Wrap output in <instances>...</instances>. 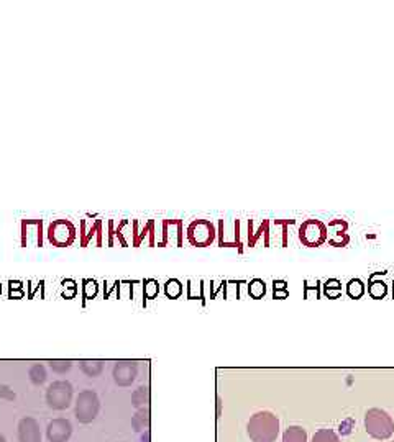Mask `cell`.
<instances>
[{
	"label": "cell",
	"mask_w": 394,
	"mask_h": 442,
	"mask_svg": "<svg viewBox=\"0 0 394 442\" xmlns=\"http://www.w3.org/2000/svg\"><path fill=\"white\" fill-rule=\"evenodd\" d=\"M251 442H276L279 436V418L271 411H258L246 423Z\"/></svg>",
	"instance_id": "6da1fadb"
},
{
	"label": "cell",
	"mask_w": 394,
	"mask_h": 442,
	"mask_svg": "<svg viewBox=\"0 0 394 442\" xmlns=\"http://www.w3.org/2000/svg\"><path fill=\"white\" fill-rule=\"evenodd\" d=\"M364 429L376 441H386L394 434V421L388 411L370 408L364 415Z\"/></svg>",
	"instance_id": "7a4b0ae2"
},
{
	"label": "cell",
	"mask_w": 394,
	"mask_h": 442,
	"mask_svg": "<svg viewBox=\"0 0 394 442\" xmlns=\"http://www.w3.org/2000/svg\"><path fill=\"white\" fill-rule=\"evenodd\" d=\"M46 236H48V241L54 247H69L76 241L78 230L73 221L61 218V220H53L49 223L48 230H46Z\"/></svg>",
	"instance_id": "3957f363"
},
{
	"label": "cell",
	"mask_w": 394,
	"mask_h": 442,
	"mask_svg": "<svg viewBox=\"0 0 394 442\" xmlns=\"http://www.w3.org/2000/svg\"><path fill=\"white\" fill-rule=\"evenodd\" d=\"M100 400L94 390H82L74 403V415L82 424H89L99 416Z\"/></svg>",
	"instance_id": "277c9868"
},
{
	"label": "cell",
	"mask_w": 394,
	"mask_h": 442,
	"mask_svg": "<svg viewBox=\"0 0 394 442\" xmlns=\"http://www.w3.org/2000/svg\"><path fill=\"white\" fill-rule=\"evenodd\" d=\"M187 241L194 247H207L216 241L217 228L211 220H192L186 228Z\"/></svg>",
	"instance_id": "5b68a950"
},
{
	"label": "cell",
	"mask_w": 394,
	"mask_h": 442,
	"mask_svg": "<svg viewBox=\"0 0 394 442\" xmlns=\"http://www.w3.org/2000/svg\"><path fill=\"white\" fill-rule=\"evenodd\" d=\"M74 389L68 380H56L46 389V403L51 410L62 411L73 405Z\"/></svg>",
	"instance_id": "8992f818"
},
{
	"label": "cell",
	"mask_w": 394,
	"mask_h": 442,
	"mask_svg": "<svg viewBox=\"0 0 394 442\" xmlns=\"http://www.w3.org/2000/svg\"><path fill=\"white\" fill-rule=\"evenodd\" d=\"M297 236H299V241L303 243V246L318 247L327 241V238H329V231H327V225L322 220L309 218V220L303 221V225L299 226Z\"/></svg>",
	"instance_id": "52a82bcc"
},
{
	"label": "cell",
	"mask_w": 394,
	"mask_h": 442,
	"mask_svg": "<svg viewBox=\"0 0 394 442\" xmlns=\"http://www.w3.org/2000/svg\"><path fill=\"white\" fill-rule=\"evenodd\" d=\"M184 239V223L179 218H173V220H161V239L157 243L159 247L166 246H183Z\"/></svg>",
	"instance_id": "ba28073f"
},
{
	"label": "cell",
	"mask_w": 394,
	"mask_h": 442,
	"mask_svg": "<svg viewBox=\"0 0 394 442\" xmlns=\"http://www.w3.org/2000/svg\"><path fill=\"white\" fill-rule=\"evenodd\" d=\"M132 246L138 247L148 236V246H157V221L154 220H133L132 221Z\"/></svg>",
	"instance_id": "9c48e42d"
},
{
	"label": "cell",
	"mask_w": 394,
	"mask_h": 442,
	"mask_svg": "<svg viewBox=\"0 0 394 442\" xmlns=\"http://www.w3.org/2000/svg\"><path fill=\"white\" fill-rule=\"evenodd\" d=\"M20 231H22V247L30 246L32 238L36 247L43 246V220H22Z\"/></svg>",
	"instance_id": "30bf717a"
},
{
	"label": "cell",
	"mask_w": 394,
	"mask_h": 442,
	"mask_svg": "<svg viewBox=\"0 0 394 442\" xmlns=\"http://www.w3.org/2000/svg\"><path fill=\"white\" fill-rule=\"evenodd\" d=\"M73 434V424L66 418L49 421L46 426V439L48 442H68Z\"/></svg>",
	"instance_id": "8fae6325"
},
{
	"label": "cell",
	"mask_w": 394,
	"mask_h": 442,
	"mask_svg": "<svg viewBox=\"0 0 394 442\" xmlns=\"http://www.w3.org/2000/svg\"><path fill=\"white\" fill-rule=\"evenodd\" d=\"M138 376V365L132 360H120L114 365L112 377L119 386H130Z\"/></svg>",
	"instance_id": "7c38bea8"
},
{
	"label": "cell",
	"mask_w": 394,
	"mask_h": 442,
	"mask_svg": "<svg viewBox=\"0 0 394 442\" xmlns=\"http://www.w3.org/2000/svg\"><path fill=\"white\" fill-rule=\"evenodd\" d=\"M102 220L97 218V220H81V233H79V239H81V246L86 247L89 246V243L92 241L94 236H97V241H95V246L100 247L102 246V238H104V231H102Z\"/></svg>",
	"instance_id": "4fadbf2b"
},
{
	"label": "cell",
	"mask_w": 394,
	"mask_h": 442,
	"mask_svg": "<svg viewBox=\"0 0 394 442\" xmlns=\"http://www.w3.org/2000/svg\"><path fill=\"white\" fill-rule=\"evenodd\" d=\"M19 442H41L40 423L35 418L25 416L19 421Z\"/></svg>",
	"instance_id": "5bb4252c"
},
{
	"label": "cell",
	"mask_w": 394,
	"mask_h": 442,
	"mask_svg": "<svg viewBox=\"0 0 394 442\" xmlns=\"http://www.w3.org/2000/svg\"><path fill=\"white\" fill-rule=\"evenodd\" d=\"M253 225H255V220H246V246L248 247L257 246L259 238L265 236V231L268 228V225H270V220L259 221L257 231L253 230Z\"/></svg>",
	"instance_id": "9a60e30c"
},
{
	"label": "cell",
	"mask_w": 394,
	"mask_h": 442,
	"mask_svg": "<svg viewBox=\"0 0 394 442\" xmlns=\"http://www.w3.org/2000/svg\"><path fill=\"white\" fill-rule=\"evenodd\" d=\"M128 223L130 221L127 220V218L120 220L119 225H115L114 220H108V241H107L108 246H114V238H119V241L124 247L128 246V241L125 239V236H124V228L128 225Z\"/></svg>",
	"instance_id": "2e32d148"
},
{
	"label": "cell",
	"mask_w": 394,
	"mask_h": 442,
	"mask_svg": "<svg viewBox=\"0 0 394 442\" xmlns=\"http://www.w3.org/2000/svg\"><path fill=\"white\" fill-rule=\"evenodd\" d=\"M132 426L137 432L148 431V428H150V410L148 408H140V410H137L135 416L132 418Z\"/></svg>",
	"instance_id": "e0dca14e"
},
{
	"label": "cell",
	"mask_w": 394,
	"mask_h": 442,
	"mask_svg": "<svg viewBox=\"0 0 394 442\" xmlns=\"http://www.w3.org/2000/svg\"><path fill=\"white\" fill-rule=\"evenodd\" d=\"M150 403V386L141 385L132 393V405L140 410V408H148Z\"/></svg>",
	"instance_id": "ac0fdd59"
},
{
	"label": "cell",
	"mask_w": 394,
	"mask_h": 442,
	"mask_svg": "<svg viewBox=\"0 0 394 442\" xmlns=\"http://www.w3.org/2000/svg\"><path fill=\"white\" fill-rule=\"evenodd\" d=\"M79 369L82 370V373H86L87 377L94 378L99 377L104 372V362L102 360H81L79 362Z\"/></svg>",
	"instance_id": "d6986e66"
},
{
	"label": "cell",
	"mask_w": 394,
	"mask_h": 442,
	"mask_svg": "<svg viewBox=\"0 0 394 442\" xmlns=\"http://www.w3.org/2000/svg\"><path fill=\"white\" fill-rule=\"evenodd\" d=\"M283 442H308V431L303 426H289L283 432Z\"/></svg>",
	"instance_id": "ffe728a7"
},
{
	"label": "cell",
	"mask_w": 394,
	"mask_h": 442,
	"mask_svg": "<svg viewBox=\"0 0 394 442\" xmlns=\"http://www.w3.org/2000/svg\"><path fill=\"white\" fill-rule=\"evenodd\" d=\"M28 377H30L33 385H43L46 378H48V373H46L43 364H35L28 370Z\"/></svg>",
	"instance_id": "44dd1931"
},
{
	"label": "cell",
	"mask_w": 394,
	"mask_h": 442,
	"mask_svg": "<svg viewBox=\"0 0 394 442\" xmlns=\"http://www.w3.org/2000/svg\"><path fill=\"white\" fill-rule=\"evenodd\" d=\"M368 292H370L373 298H383L388 292L386 284H384L383 280H376V273H373L370 277V287H368Z\"/></svg>",
	"instance_id": "7402d4cb"
},
{
	"label": "cell",
	"mask_w": 394,
	"mask_h": 442,
	"mask_svg": "<svg viewBox=\"0 0 394 442\" xmlns=\"http://www.w3.org/2000/svg\"><path fill=\"white\" fill-rule=\"evenodd\" d=\"M312 442H342V441L334 429L324 428L316 431V434L312 436Z\"/></svg>",
	"instance_id": "603a6c76"
},
{
	"label": "cell",
	"mask_w": 394,
	"mask_h": 442,
	"mask_svg": "<svg viewBox=\"0 0 394 442\" xmlns=\"http://www.w3.org/2000/svg\"><path fill=\"white\" fill-rule=\"evenodd\" d=\"M347 230H349V221L342 220V218H335V220L329 221V225H327L329 238H332V236H335V234L347 233ZM329 238H327V239H329Z\"/></svg>",
	"instance_id": "cb8c5ba5"
},
{
	"label": "cell",
	"mask_w": 394,
	"mask_h": 442,
	"mask_svg": "<svg viewBox=\"0 0 394 442\" xmlns=\"http://www.w3.org/2000/svg\"><path fill=\"white\" fill-rule=\"evenodd\" d=\"M296 220H273V225L279 226L281 228V247H288L289 246V234H288V228L291 225H294Z\"/></svg>",
	"instance_id": "d4e9b609"
},
{
	"label": "cell",
	"mask_w": 394,
	"mask_h": 442,
	"mask_svg": "<svg viewBox=\"0 0 394 442\" xmlns=\"http://www.w3.org/2000/svg\"><path fill=\"white\" fill-rule=\"evenodd\" d=\"M347 293H349L351 298H355V300H358V298H362L363 293H364L363 282L360 280V279H351L349 282V285H347Z\"/></svg>",
	"instance_id": "484cf974"
},
{
	"label": "cell",
	"mask_w": 394,
	"mask_h": 442,
	"mask_svg": "<svg viewBox=\"0 0 394 442\" xmlns=\"http://www.w3.org/2000/svg\"><path fill=\"white\" fill-rule=\"evenodd\" d=\"M248 293L253 298H262L266 293V284L262 279H253L248 285Z\"/></svg>",
	"instance_id": "4316f807"
},
{
	"label": "cell",
	"mask_w": 394,
	"mask_h": 442,
	"mask_svg": "<svg viewBox=\"0 0 394 442\" xmlns=\"http://www.w3.org/2000/svg\"><path fill=\"white\" fill-rule=\"evenodd\" d=\"M324 287H325L324 293H325L327 297H329V298H338V297H340L342 285H340V282H338L337 279H330V280H327Z\"/></svg>",
	"instance_id": "83f0119b"
},
{
	"label": "cell",
	"mask_w": 394,
	"mask_h": 442,
	"mask_svg": "<svg viewBox=\"0 0 394 442\" xmlns=\"http://www.w3.org/2000/svg\"><path fill=\"white\" fill-rule=\"evenodd\" d=\"M165 292L166 295L170 298H178L179 295L183 293V285H181V282H179L178 279H171V280H167L166 282V285H165Z\"/></svg>",
	"instance_id": "f1b7e54d"
},
{
	"label": "cell",
	"mask_w": 394,
	"mask_h": 442,
	"mask_svg": "<svg viewBox=\"0 0 394 442\" xmlns=\"http://www.w3.org/2000/svg\"><path fill=\"white\" fill-rule=\"evenodd\" d=\"M48 364L53 372L58 373V376H62V373L69 372L71 367H73V362L71 360H49Z\"/></svg>",
	"instance_id": "f546056e"
},
{
	"label": "cell",
	"mask_w": 394,
	"mask_h": 442,
	"mask_svg": "<svg viewBox=\"0 0 394 442\" xmlns=\"http://www.w3.org/2000/svg\"><path fill=\"white\" fill-rule=\"evenodd\" d=\"M97 290H99L97 282L91 280V279L84 280L82 293H84V298H86V300H89V298H94L95 295H97Z\"/></svg>",
	"instance_id": "4dcf8cb0"
},
{
	"label": "cell",
	"mask_w": 394,
	"mask_h": 442,
	"mask_svg": "<svg viewBox=\"0 0 394 442\" xmlns=\"http://www.w3.org/2000/svg\"><path fill=\"white\" fill-rule=\"evenodd\" d=\"M349 243H350L349 233H340V234L332 236V238H329V244L334 247H345Z\"/></svg>",
	"instance_id": "1f68e13d"
},
{
	"label": "cell",
	"mask_w": 394,
	"mask_h": 442,
	"mask_svg": "<svg viewBox=\"0 0 394 442\" xmlns=\"http://www.w3.org/2000/svg\"><path fill=\"white\" fill-rule=\"evenodd\" d=\"M145 295H146V298H154L158 295V282L154 280V279H148V280H145Z\"/></svg>",
	"instance_id": "d6a6232c"
},
{
	"label": "cell",
	"mask_w": 394,
	"mask_h": 442,
	"mask_svg": "<svg viewBox=\"0 0 394 442\" xmlns=\"http://www.w3.org/2000/svg\"><path fill=\"white\" fill-rule=\"evenodd\" d=\"M284 280H275L273 288H275V298H286L288 297V287Z\"/></svg>",
	"instance_id": "836d02e7"
},
{
	"label": "cell",
	"mask_w": 394,
	"mask_h": 442,
	"mask_svg": "<svg viewBox=\"0 0 394 442\" xmlns=\"http://www.w3.org/2000/svg\"><path fill=\"white\" fill-rule=\"evenodd\" d=\"M0 397L7 398V400H15V393L7 386H0Z\"/></svg>",
	"instance_id": "e575fe53"
},
{
	"label": "cell",
	"mask_w": 394,
	"mask_h": 442,
	"mask_svg": "<svg viewBox=\"0 0 394 442\" xmlns=\"http://www.w3.org/2000/svg\"><path fill=\"white\" fill-rule=\"evenodd\" d=\"M0 442H7V439H5V436H3V434H0Z\"/></svg>",
	"instance_id": "d590c367"
},
{
	"label": "cell",
	"mask_w": 394,
	"mask_h": 442,
	"mask_svg": "<svg viewBox=\"0 0 394 442\" xmlns=\"http://www.w3.org/2000/svg\"><path fill=\"white\" fill-rule=\"evenodd\" d=\"M0 292H2V285H0Z\"/></svg>",
	"instance_id": "8d00e7d4"
},
{
	"label": "cell",
	"mask_w": 394,
	"mask_h": 442,
	"mask_svg": "<svg viewBox=\"0 0 394 442\" xmlns=\"http://www.w3.org/2000/svg\"><path fill=\"white\" fill-rule=\"evenodd\" d=\"M393 293H394V292H393Z\"/></svg>",
	"instance_id": "74e56055"
},
{
	"label": "cell",
	"mask_w": 394,
	"mask_h": 442,
	"mask_svg": "<svg viewBox=\"0 0 394 442\" xmlns=\"http://www.w3.org/2000/svg\"><path fill=\"white\" fill-rule=\"evenodd\" d=\"M393 442H394V441H393Z\"/></svg>",
	"instance_id": "f35d334b"
}]
</instances>
